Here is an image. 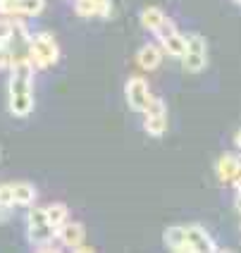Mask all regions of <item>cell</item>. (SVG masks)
<instances>
[{
  "mask_svg": "<svg viewBox=\"0 0 241 253\" xmlns=\"http://www.w3.org/2000/svg\"><path fill=\"white\" fill-rule=\"evenodd\" d=\"M57 237V229L53 227V222L48 220V212L45 208H31L27 212V239L31 246H43L48 241H53Z\"/></svg>",
  "mask_w": 241,
  "mask_h": 253,
  "instance_id": "1",
  "label": "cell"
},
{
  "mask_svg": "<svg viewBox=\"0 0 241 253\" xmlns=\"http://www.w3.org/2000/svg\"><path fill=\"white\" fill-rule=\"evenodd\" d=\"M29 57L31 62L43 70V67H50L60 60V48H57V41L53 39V34L48 31H41L36 36H31V43H29Z\"/></svg>",
  "mask_w": 241,
  "mask_h": 253,
  "instance_id": "2",
  "label": "cell"
},
{
  "mask_svg": "<svg viewBox=\"0 0 241 253\" xmlns=\"http://www.w3.org/2000/svg\"><path fill=\"white\" fill-rule=\"evenodd\" d=\"M182 65L186 72L199 74L208 65V41L201 34H189L186 36V53L182 57Z\"/></svg>",
  "mask_w": 241,
  "mask_h": 253,
  "instance_id": "3",
  "label": "cell"
},
{
  "mask_svg": "<svg viewBox=\"0 0 241 253\" xmlns=\"http://www.w3.org/2000/svg\"><path fill=\"white\" fill-rule=\"evenodd\" d=\"M124 98H127V105L134 110V113H146L153 103V96H151V88L146 84V79L141 77H131L124 84Z\"/></svg>",
  "mask_w": 241,
  "mask_h": 253,
  "instance_id": "4",
  "label": "cell"
},
{
  "mask_svg": "<svg viewBox=\"0 0 241 253\" xmlns=\"http://www.w3.org/2000/svg\"><path fill=\"white\" fill-rule=\"evenodd\" d=\"M146 120H143V129L151 134V136H162L165 129H167V105L160 98H153L151 108L146 110Z\"/></svg>",
  "mask_w": 241,
  "mask_h": 253,
  "instance_id": "5",
  "label": "cell"
},
{
  "mask_svg": "<svg viewBox=\"0 0 241 253\" xmlns=\"http://www.w3.org/2000/svg\"><path fill=\"white\" fill-rule=\"evenodd\" d=\"M186 239H189V249L191 253H217V244L213 241V237L203 229L201 225H189L186 227Z\"/></svg>",
  "mask_w": 241,
  "mask_h": 253,
  "instance_id": "6",
  "label": "cell"
},
{
  "mask_svg": "<svg viewBox=\"0 0 241 253\" xmlns=\"http://www.w3.org/2000/svg\"><path fill=\"white\" fill-rule=\"evenodd\" d=\"M45 0H0V14H27L36 17L43 12Z\"/></svg>",
  "mask_w": 241,
  "mask_h": 253,
  "instance_id": "7",
  "label": "cell"
},
{
  "mask_svg": "<svg viewBox=\"0 0 241 253\" xmlns=\"http://www.w3.org/2000/svg\"><path fill=\"white\" fill-rule=\"evenodd\" d=\"M84 225L81 222H65V225L57 229V239L62 241V246L65 249H72V251H77L79 246H84Z\"/></svg>",
  "mask_w": 241,
  "mask_h": 253,
  "instance_id": "8",
  "label": "cell"
},
{
  "mask_svg": "<svg viewBox=\"0 0 241 253\" xmlns=\"http://www.w3.org/2000/svg\"><path fill=\"white\" fill-rule=\"evenodd\" d=\"M239 165H241V160L237 158V155H232V153L220 155V160L215 163V172H217L220 182L222 184H234L237 174H239Z\"/></svg>",
  "mask_w": 241,
  "mask_h": 253,
  "instance_id": "9",
  "label": "cell"
},
{
  "mask_svg": "<svg viewBox=\"0 0 241 253\" xmlns=\"http://www.w3.org/2000/svg\"><path fill=\"white\" fill-rule=\"evenodd\" d=\"M162 241H165V246L174 253H184V251L191 253V249H189V239H186V227H182V225L167 227L165 234H162Z\"/></svg>",
  "mask_w": 241,
  "mask_h": 253,
  "instance_id": "10",
  "label": "cell"
},
{
  "mask_svg": "<svg viewBox=\"0 0 241 253\" xmlns=\"http://www.w3.org/2000/svg\"><path fill=\"white\" fill-rule=\"evenodd\" d=\"M136 62H139V67L141 70H148L153 72L160 67V62H162V53H160V48H158L156 43H146L139 48V53H136Z\"/></svg>",
  "mask_w": 241,
  "mask_h": 253,
  "instance_id": "11",
  "label": "cell"
},
{
  "mask_svg": "<svg viewBox=\"0 0 241 253\" xmlns=\"http://www.w3.org/2000/svg\"><path fill=\"white\" fill-rule=\"evenodd\" d=\"M12 191H14V206H24V208H31L36 203V186L31 182H14L12 184Z\"/></svg>",
  "mask_w": 241,
  "mask_h": 253,
  "instance_id": "12",
  "label": "cell"
},
{
  "mask_svg": "<svg viewBox=\"0 0 241 253\" xmlns=\"http://www.w3.org/2000/svg\"><path fill=\"white\" fill-rule=\"evenodd\" d=\"M7 108L14 117H29L34 110V93H14L7 100Z\"/></svg>",
  "mask_w": 241,
  "mask_h": 253,
  "instance_id": "13",
  "label": "cell"
},
{
  "mask_svg": "<svg viewBox=\"0 0 241 253\" xmlns=\"http://www.w3.org/2000/svg\"><path fill=\"white\" fill-rule=\"evenodd\" d=\"M139 19H141V27L148 29V31H156L167 17H165V12L158 7V5H148V7H143L141 14H139Z\"/></svg>",
  "mask_w": 241,
  "mask_h": 253,
  "instance_id": "14",
  "label": "cell"
},
{
  "mask_svg": "<svg viewBox=\"0 0 241 253\" xmlns=\"http://www.w3.org/2000/svg\"><path fill=\"white\" fill-rule=\"evenodd\" d=\"M160 45H162V50H165L167 55L184 57V53H186V36H182V34L177 31V34H172V36H167V39H162Z\"/></svg>",
  "mask_w": 241,
  "mask_h": 253,
  "instance_id": "15",
  "label": "cell"
},
{
  "mask_svg": "<svg viewBox=\"0 0 241 253\" xmlns=\"http://www.w3.org/2000/svg\"><path fill=\"white\" fill-rule=\"evenodd\" d=\"M45 212H48V220L53 222L55 229H60L65 222H70V208H67L65 203H60V201L48 203V206H45Z\"/></svg>",
  "mask_w": 241,
  "mask_h": 253,
  "instance_id": "16",
  "label": "cell"
},
{
  "mask_svg": "<svg viewBox=\"0 0 241 253\" xmlns=\"http://www.w3.org/2000/svg\"><path fill=\"white\" fill-rule=\"evenodd\" d=\"M14 206L12 184H0V211H10Z\"/></svg>",
  "mask_w": 241,
  "mask_h": 253,
  "instance_id": "17",
  "label": "cell"
},
{
  "mask_svg": "<svg viewBox=\"0 0 241 253\" xmlns=\"http://www.w3.org/2000/svg\"><path fill=\"white\" fill-rule=\"evenodd\" d=\"M177 31H179V29H177V24H174L170 17H167V19H165V22H162V24H160V27H158L156 31H153V34H156L158 41H162V39H167V36L177 34Z\"/></svg>",
  "mask_w": 241,
  "mask_h": 253,
  "instance_id": "18",
  "label": "cell"
},
{
  "mask_svg": "<svg viewBox=\"0 0 241 253\" xmlns=\"http://www.w3.org/2000/svg\"><path fill=\"white\" fill-rule=\"evenodd\" d=\"M12 34H14V24L10 19L0 17V45H7V41L12 39Z\"/></svg>",
  "mask_w": 241,
  "mask_h": 253,
  "instance_id": "19",
  "label": "cell"
},
{
  "mask_svg": "<svg viewBox=\"0 0 241 253\" xmlns=\"http://www.w3.org/2000/svg\"><path fill=\"white\" fill-rule=\"evenodd\" d=\"M234 208H237V212H241V189H237V196H234Z\"/></svg>",
  "mask_w": 241,
  "mask_h": 253,
  "instance_id": "20",
  "label": "cell"
},
{
  "mask_svg": "<svg viewBox=\"0 0 241 253\" xmlns=\"http://www.w3.org/2000/svg\"><path fill=\"white\" fill-rule=\"evenodd\" d=\"M234 146H237V148L241 151V129L237 131V136H234Z\"/></svg>",
  "mask_w": 241,
  "mask_h": 253,
  "instance_id": "21",
  "label": "cell"
},
{
  "mask_svg": "<svg viewBox=\"0 0 241 253\" xmlns=\"http://www.w3.org/2000/svg\"><path fill=\"white\" fill-rule=\"evenodd\" d=\"M234 186L241 189V165H239V174H237V179H234Z\"/></svg>",
  "mask_w": 241,
  "mask_h": 253,
  "instance_id": "22",
  "label": "cell"
},
{
  "mask_svg": "<svg viewBox=\"0 0 241 253\" xmlns=\"http://www.w3.org/2000/svg\"><path fill=\"white\" fill-rule=\"evenodd\" d=\"M234 2H239V5H241V0H234Z\"/></svg>",
  "mask_w": 241,
  "mask_h": 253,
  "instance_id": "23",
  "label": "cell"
}]
</instances>
